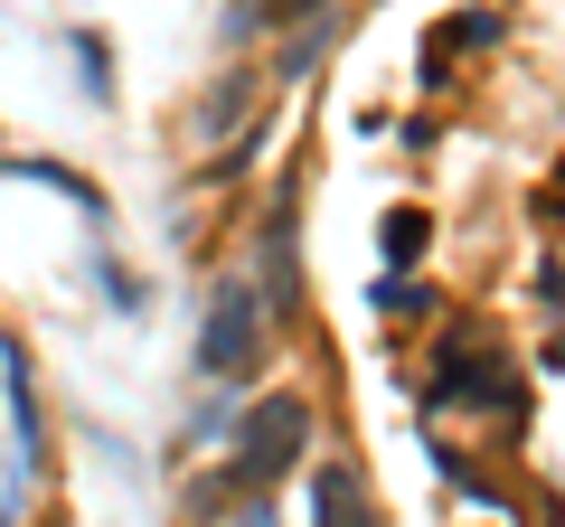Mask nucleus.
Wrapping results in <instances>:
<instances>
[{
  "mask_svg": "<svg viewBox=\"0 0 565 527\" xmlns=\"http://www.w3.org/2000/svg\"><path fill=\"white\" fill-rule=\"evenodd\" d=\"M302 443H311V406H302V396H264V406L245 415V433H236L226 490H274L282 471L302 462Z\"/></svg>",
  "mask_w": 565,
  "mask_h": 527,
  "instance_id": "nucleus-1",
  "label": "nucleus"
},
{
  "mask_svg": "<svg viewBox=\"0 0 565 527\" xmlns=\"http://www.w3.org/2000/svg\"><path fill=\"white\" fill-rule=\"evenodd\" d=\"M255 358H264V302H255L245 283L207 292V321H199V377H207V386H245V377H255Z\"/></svg>",
  "mask_w": 565,
  "mask_h": 527,
  "instance_id": "nucleus-2",
  "label": "nucleus"
},
{
  "mask_svg": "<svg viewBox=\"0 0 565 527\" xmlns=\"http://www.w3.org/2000/svg\"><path fill=\"white\" fill-rule=\"evenodd\" d=\"M311 527H377V508H367V481L359 471H311Z\"/></svg>",
  "mask_w": 565,
  "mask_h": 527,
  "instance_id": "nucleus-3",
  "label": "nucleus"
},
{
  "mask_svg": "<svg viewBox=\"0 0 565 527\" xmlns=\"http://www.w3.org/2000/svg\"><path fill=\"white\" fill-rule=\"evenodd\" d=\"M264 264H274L264 302H274V311H292V207H274V217H264Z\"/></svg>",
  "mask_w": 565,
  "mask_h": 527,
  "instance_id": "nucleus-4",
  "label": "nucleus"
},
{
  "mask_svg": "<svg viewBox=\"0 0 565 527\" xmlns=\"http://www.w3.org/2000/svg\"><path fill=\"white\" fill-rule=\"evenodd\" d=\"M462 47H490V10H462L452 29H434V47H424V76L444 85V66L462 57Z\"/></svg>",
  "mask_w": 565,
  "mask_h": 527,
  "instance_id": "nucleus-5",
  "label": "nucleus"
},
{
  "mask_svg": "<svg viewBox=\"0 0 565 527\" xmlns=\"http://www.w3.org/2000/svg\"><path fill=\"white\" fill-rule=\"evenodd\" d=\"M245 95H255V76H217V85H207V104H199V114H189V132H199V142H207V132H226Z\"/></svg>",
  "mask_w": 565,
  "mask_h": 527,
  "instance_id": "nucleus-6",
  "label": "nucleus"
},
{
  "mask_svg": "<svg viewBox=\"0 0 565 527\" xmlns=\"http://www.w3.org/2000/svg\"><path fill=\"white\" fill-rule=\"evenodd\" d=\"M424 236H434V217H424V207H396L377 245H386V264H415V255H424Z\"/></svg>",
  "mask_w": 565,
  "mask_h": 527,
  "instance_id": "nucleus-7",
  "label": "nucleus"
},
{
  "mask_svg": "<svg viewBox=\"0 0 565 527\" xmlns=\"http://www.w3.org/2000/svg\"><path fill=\"white\" fill-rule=\"evenodd\" d=\"M321 10H330V0H264L255 20H264V29H302V20H321Z\"/></svg>",
  "mask_w": 565,
  "mask_h": 527,
  "instance_id": "nucleus-8",
  "label": "nucleus"
},
{
  "mask_svg": "<svg viewBox=\"0 0 565 527\" xmlns=\"http://www.w3.org/2000/svg\"><path fill=\"white\" fill-rule=\"evenodd\" d=\"M76 57H85V95H104V39H95V29L76 39Z\"/></svg>",
  "mask_w": 565,
  "mask_h": 527,
  "instance_id": "nucleus-9",
  "label": "nucleus"
},
{
  "mask_svg": "<svg viewBox=\"0 0 565 527\" xmlns=\"http://www.w3.org/2000/svg\"><path fill=\"white\" fill-rule=\"evenodd\" d=\"M236 527H274V499H245V508H236Z\"/></svg>",
  "mask_w": 565,
  "mask_h": 527,
  "instance_id": "nucleus-10",
  "label": "nucleus"
}]
</instances>
